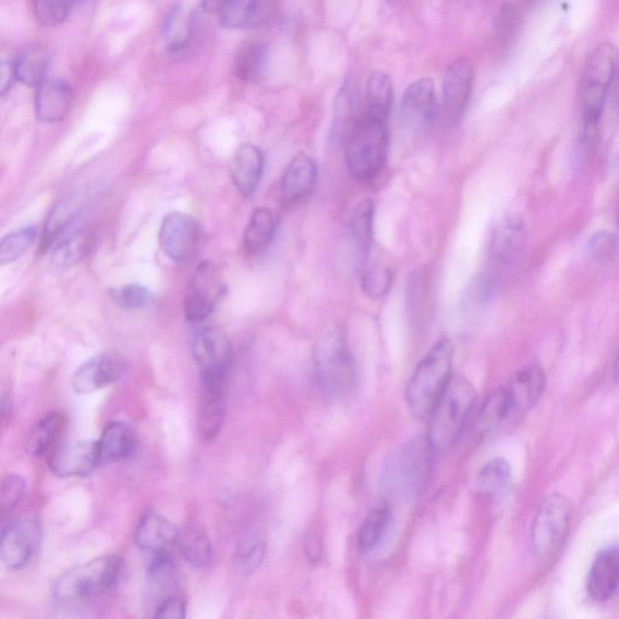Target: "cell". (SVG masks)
<instances>
[{"instance_id":"f35d334b","label":"cell","mask_w":619,"mask_h":619,"mask_svg":"<svg viewBox=\"0 0 619 619\" xmlns=\"http://www.w3.org/2000/svg\"><path fill=\"white\" fill-rule=\"evenodd\" d=\"M391 522L389 507L380 506L373 509L364 520L360 535H358V547L362 553L374 551L383 540Z\"/></svg>"},{"instance_id":"f6af8a7d","label":"cell","mask_w":619,"mask_h":619,"mask_svg":"<svg viewBox=\"0 0 619 619\" xmlns=\"http://www.w3.org/2000/svg\"><path fill=\"white\" fill-rule=\"evenodd\" d=\"M26 490V480L19 474L11 473L3 480L2 493H0V512L5 517L14 511L22 499Z\"/></svg>"},{"instance_id":"e0dca14e","label":"cell","mask_w":619,"mask_h":619,"mask_svg":"<svg viewBox=\"0 0 619 619\" xmlns=\"http://www.w3.org/2000/svg\"><path fill=\"white\" fill-rule=\"evenodd\" d=\"M471 61L459 59L451 63L443 79V109L451 123H459L466 112L473 86Z\"/></svg>"},{"instance_id":"d590c367","label":"cell","mask_w":619,"mask_h":619,"mask_svg":"<svg viewBox=\"0 0 619 619\" xmlns=\"http://www.w3.org/2000/svg\"><path fill=\"white\" fill-rule=\"evenodd\" d=\"M63 427H65V416L61 413L52 412L45 415L28 433L25 443L27 453L33 456L45 454L59 441Z\"/></svg>"},{"instance_id":"7a4b0ae2","label":"cell","mask_w":619,"mask_h":619,"mask_svg":"<svg viewBox=\"0 0 619 619\" xmlns=\"http://www.w3.org/2000/svg\"><path fill=\"white\" fill-rule=\"evenodd\" d=\"M455 346L450 339L439 340L416 367L407 387V403L416 418L427 419L445 387L453 378Z\"/></svg>"},{"instance_id":"60d3db41","label":"cell","mask_w":619,"mask_h":619,"mask_svg":"<svg viewBox=\"0 0 619 619\" xmlns=\"http://www.w3.org/2000/svg\"><path fill=\"white\" fill-rule=\"evenodd\" d=\"M82 0H32L33 15L40 25L56 27L65 22Z\"/></svg>"},{"instance_id":"ba28073f","label":"cell","mask_w":619,"mask_h":619,"mask_svg":"<svg viewBox=\"0 0 619 619\" xmlns=\"http://www.w3.org/2000/svg\"><path fill=\"white\" fill-rule=\"evenodd\" d=\"M571 517L568 497L554 493L543 500L531 528V548L537 559L549 560L558 554L568 538Z\"/></svg>"},{"instance_id":"d6a6232c","label":"cell","mask_w":619,"mask_h":619,"mask_svg":"<svg viewBox=\"0 0 619 619\" xmlns=\"http://www.w3.org/2000/svg\"><path fill=\"white\" fill-rule=\"evenodd\" d=\"M393 101L392 80L384 72H374L366 85V109L364 117L387 121Z\"/></svg>"},{"instance_id":"ab89813d","label":"cell","mask_w":619,"mask_h":619,"mask_svg":"<svg viewBox=\"0 0 619 619\" xmlns=\"http://www.w3.org/2000/svg\"><path fill=\"white\" fill-rule=\"evenodd\" d=\"M511 478L512 470L509 462L502 457H495L479 471L477 484L483 493L496 495L507 489Z\"/></svg>"},{"instance_id":"bcb514c9","label":"cell","mask_w":619,"mask_h":619,"mask_svg":"<svg viewBox=\"0 0 619 619\" xmlns=\"http://www.w3.org/2000/svg\"><path fill=\"white\" fill-rule=\"evenodd\" d=\"M617 237L609 231H600L590 237L586 245V256L593 262L609 260L617 250Z\"/></svg>"},{"instance_id":"f5cc1de1","label":"cell","mask_w":619,"mask_h":619,"mask_svg":"<svg viewBox=\"0 0 619 619\" xmlns=\"http://www.w3.org/2000/svg\"><path fill=\"white\" fill-rule=\"evenodd\" d=\"M617 107L619 111V65L617 68Z\"/></svg>"},{"instance_id":"83f0119b","label":"cell","mask_w":619,"mask_h":619,"mask_svg":"<svg viewBox=\"0 0 619 619\" xmlns=\"http://www.w3.org/2000/svg\"><path fill=\"white\" fill-rule=\"evenodd\" d=\"M136 432L124 421H113L104 430L98 444L101 465L127 459L136 449Z\"/></svg>"},{"instance_id":"8fae6325","label":"cell","mask_w":619,"mask_h":619,"mask_svg":"<svg viewBox=\"0 0 619 619\" xmlns=\"http://www.w3.org/2000/svg\"><path fill=\"white\" fill-rule=\"evenodd\" d=\"M229 373H201L198 428L202 438L213 441L222 430L227 408Z\"/></svg>"},{"instance_id":"8992f818","label":"cell","mask_w":619,"mask_h":619,"mask_svg":"<svg viewBox=\"0 0 619 619\" xmlns=\"http://www.w3.org/2000/svg\"><path fill=\"white\" fill-rule=\"evenodd\" d=\"M435 448L427 436L420 435L404 445L384 474V487L392 493L420 495L431 477Z\"/></svg>"},{"instance_id":"7402d4cb","label":"cell","mask_w":619,"mask_h":619,"mask_svg":"<svg viewBox=\"0 0 619 619\" xmlns=\"http://www.w3.org/2000/svg\"><path fill=\"white\" fill-rule=\"evenodd\" d=\"M264 170V155L254 144L246 143L236 150L231 161V179L241 195L252 196L256 193Z\"/></svg>"},{"instance_id":"c3c4849f","label":"cell","mask_w":619,"mask_h":619,"mask_svg":"<svg viewBox=\"0 0 619 619\" xmlns=\"http://www.w3.org/2000/svg\"><path fill=\"white\" fill-rule=\"evenodd\" d=\"M155 617L160 619H183L185 618V604L181 598L171 597L156 607Z\"/></svg>"},{"instance_id":"7bdbcfd3","label":"cell","mask_w":619,"mask_h":619,"mask_svg":"<svg viewBox=\"0 0 619 619\" xmlns=\"http://www.w3.org/2000/svg\"><path fill=\"white\" fill-rule=\"evenodd\" d=\"M38 236L36 227H26L5 236L0 244V264L15 262L28 251Z\"/></svg>"},{"instance_id":"277c9868","label":"cell","mask_w":619,"mask_h":619,"mask_svg":"<svg viewBox=\"0 0 619 619\" xmlns=\"http://www.w3.org/2000/svg\"><path fill=\"white\" fill-rule=\"evenodd\" d=\"M387 121L364 117L345 140L347 169L357 181L367 183L378 177L389 154Z\"/></svg>"},{"instance_id":"836d02e7","label":"cell","mask_w":619,"mask_h":619,"mask_svg":"<svg viewBox=\"0 0 619 619\" xmlns=\"http://www.w3.org/2000/svg\"><path fill=\"white\" fill-rule=\"evenodd\" d=\"M375 205L372 200L360 202L352 213L350 221V236L358 258L364 263L372 250L374 239Z\"/></svg>"},{"instance_id":"9a60e30c","label":"cell","mask_w":619,"mask_h":619,"mask_svg":"<svg viewBox=\"0 0 619 619\" xmlns=\"http://www.w3.org/2000/svg\"><path fill=\"white\" fill-rule=\"evenodd\" d=\"M438 104L435 84L430 78L416 80L409 86L401 103V120L413 131L428 129L437 118Z\"/></svg>"},{"instance_id":"5b68a950","label":"cell","mask_w":619,"mask_h":619,"mask_svg":"<svg viewBox=\"0 0 619 619\" xmlns=\"http://www.w3.org/2000/svg\"><path fill=\"white\" fill-rule=\"evenodd\" d=\"M619 54L615 45L603 43L589 55L580 82L583 127H599L607 92L617 73Z\"/></svg>"},{"instance_id":"74e56055","label":"cell","mask_w":619,"mask_h":619,"mask_svg":"<svg viewBox=\"0 0 619 619\" xmlns=\"http://www.w3.org/2000/svg\"><path fill=\"white\" fill-rule=\"evenodd\" d=\"M78 207L77 200L72 198L61 199L57 202L45 223L42 242H40L43 251L49 250L52 245L56 244L69 225L78 217Z\"/></svg>"},{"instance_id":"4dcf8cb0","label":"cell","mask_w":619,"mask_h":619,"mask_svg":"<svg viewBox=\"0 0 619 619\" xmlns=\"http://www.w3.org/2000/svg\"><path fill=\"white\" fill-rule=\"evenodd\" d=\"M183 558L194 568H205L212 559V543L206 530L198 524H189L179 530L177 543Z\"/></svg>"},{"instance_id":"9c48e42d","label":"cell","mask_w":619,"mask_h":619,"mask_svg":"<svg viewBox=\"0 0 619 619\" xmlns=\"http://www.w3.org/2000/svg\"><path fill=\"white\" fill-rule=\"evenodd\" d=\"M224 277L221 269L212 262H202L188 283L184 299V311L190 322L206 320L225 294Z\"/></svg>"},{"instance_id":"ffe728a7","label":"cell","mask_w":619,"mask_h":619,"mask_svg":"<svg viewBox=\"0 0 619 619\" xmlns=\"http://www.w3.org/2000/svg\"><path fill=\"white\" fill-rule=\"evenodd\" d=\"M619 588V546L599 552L590 566L587 578L589 597L598 603L613 598Z\"/></svg>"},{"instance_id":"4316f807","label":"cell","mask_w":619,"mask_h":619,"mask_svg":"<svg viewBox=\"0 0 619 619\" xmlns=\"http://www.w3.org/2000/svg\"><path fill=\"white\" fill-rule=\"evenodd\" d=\"M196 17L192 9L178 5L165 16L161 27L164 48L170 54H179L188 49L195 36Z\"/></svg>"},{"instance_id":"d6986e66","label":"cell","mask_w":619,"mask_h":619,"mask_svg":"<svg viewBox=\"0 0 619 619\" xmlns=\"http://www.w3.org/2000/svg\"><path fill=\"white\" fill-rule=\"evenodd\" d=\"M545 387L546 375L538 364L520 369L506 387L511 415L528 413L540 402Z\"/></svg>"},{"instance_id":"f546056e","label":"cell","mask_w":619,"mask_h":619,"mask_svg":"<svg viewBox=\"0 0 619 619\" xmlns=\"http://www.w3.org/2000/svg\"><path fill=\"white\" fill-rule=\"evenodd\" d=\"M270 52L268 46L260 42H247L237 50L234 59L236 78L244 83H257L264 77L268 68Z\"/></svg>"},{"instance_id":"816d5d0a","label":"cell","mask_w":619,"mask_h":619,"mask_svg":"<svg viewBox=\"0 0 619 619\" xmlns=\"http://www.w3.org/2000/svg\"><path fill=\"white\" fill-rule=\"evenodd\" d=\"M613 378L619 383V350L616 356L615 364H613Z\"/></svg>"},{"instance_id":"6da1fadb","label":"cell","mask_w":619,"mask_h":619,"mask_svg":"<svg viewBox=\"0 0 619 619\" xmlns=\"http://www.w3.org/2000/svg\"><path fill=\"white\" fill-rule=\"evenodd\" d=\"M318 385L328 397L344 399L357 387V367L343 328L328 329L318 339L314 351Z\"/></svg>"},{"instance_id":"3957f363","label":"cell","mask_w":619,"mask_h":619,"mask_svg":"<svg viewBox=\"0 0 619 619\" xmlns=\"http://www.w3.org/2000/svg\"><path fill=\"white\" fill-rule=\"evenodd\" d=\"M477 391L464 375H453L432 409L427 437L436 451L447 450L459 439L474 404Z\"/></svg>"},{"instance_id":"b9f144b4","label":"cell","mask_w":619,"mask_h":619,"mask_svg":"<svg viewBox=\"0 0 619 619\" xmlns=\"http://www.w3.org/2000/svg\"><path fill=\"white\" fill-rule=\"evenodd\" d=\"M109 298L120 309L136 311L152 304L154 295L147 287L138 285V283H130V285L111 289Z\"/></svg>"},{"instance_id":"484cf974","label":"cell","mask_w":619,"mask_h":619,"mask_svg":"<svg viewBox=\"0 0 619 619\" xmlns=\"http://www.w3.org/2000/svg\"><path fill=\"white\" fill-rule=\"evenodd\" d=\"M218 15L228 30L259 27L268 19L269 0H225Z\"/></svg>"},{"instance_id":"4fadbf2b","label":"cell","mask_w":619,"mask_h":619,"mask_svg":"<svg viewBox=\"0 0 619 619\" xmlns=\"http://www.w3.org/2000/svg\"><path fill=\"white\" fill-rule=\"evenodd\" d=\"M40 542V528L36 519L17 520L5 526L0 543V557L9 570L25 568L37 552Z\"/></svg>"},{"instance_id":"f907efd6","label":"cell","mask_w":619,"mask_h":619,"mask_svg":"<svg viewBox=\"0 0 619 619\" xmlns=\"http://www.w3.org/2000/svg\"><path fill=\"white\" fill-rule=\"evenodd\" d=\"M225 0H201L202 9L210 14H218Z\"/></svg>"},{"instance_id":"db71d44e","label":"cell","mask_w":619,"mask_h":619,"mask_svg":"<svg viewBox=\"0 0 619 619\" xmlns=\"http://www.w3.org/2000/svg\"><path fill=\"white\" fill-rule=\"evenodd\" d=\"M530 3H540L542 0H529Z\"/></svg>"},{"instance_id":"1f68e13d","label":"cell","mask_w":619,"mask_h":619,"mask_svg":"<svg viewBox=\"0 0 619 619\" xmlns=\"http://www.w3.org/2000/svg\"><path fill=\"white\" fill-rule=\"evenodd\" d=\"M92 236L89 230L75 229L56 241L51 254V264L56 269H68L79 264L89 253Z\"/></svg>"},{"instance_id":"681fc988","label":"cell","mask_w":619,"mask_h":619,"mask_svg":"<svg viewBox=\"0 0 619 619\" xmlns=\"http://www.w3.org/2000/svg\"><path fill=\"white\" fill-rule=\"evenodd\" d=\"M17 82L14 59L3 60L0 68V94L5 96Z\"/></svg>"},{"instance_id":"ee69618b","label":"cell","mask_w":619,"mask_h":619,"mask_svg":"<svg viewBox=\"0 0 619 619\" xmlns=\"http://www.w3.org/2000/svg\"><path fill=\"white\" fill-rule=\"evenodd\" d=\"M393 283V273L390 268L383 265L370 266L363 271L361 286L368 298L378 300L386 297Z\"/></svg>"},{"instance_id":"7c38bea8","label":"cell","mask_w":619,"mask_h":619,"mask_svg":"<svg viewBox=\"0 0 619 619\" xmlns=\"http://www.w3.org/2000/svg\"><path fill=\"white\" fill-rule=\"evenodd\" d=\"M201 227L187 213L167 214L161 224L159 241L161 250L176 263H187L198 252Z\"/></svg>"},{"instance_id":"8d00e7d4","label":"cell","mask_w":619,"mask_h":619,"mask_svg":"<svg viewBox=\"0 0 619 619\" xmlns=\"http://www.w3.org/2000/svg\"><path fill=\"white\" fill-rule=\"evenodd\" d=\"M276 218L269 208L260 207L252 213L244 233L246 251L256 254L265 250L273 241Z\"/></svg>"},{"instance_id":"ac0fdd59","label":"cell","mask_w":619,"mask_h":619,"mask_svg":"<svg viewBox=\"0 0 619 619\" xmlns=\"http://www.w3.org/2000/svg\"><path fill=\"white\" fill-rule=\"evenodd\" d=\"M193 355L201 373H229L233 349L221 329L206 328L194 339Z\"/></svg>"},{"instance_id":"44dd1931","label":"cell","mask_w":619,"mask_h":619,"mask_svg":"<svg viewBox=\"0 0 619 619\" xmlns=\"http://www.w3.org/2000/svg\"><path fill=\"white\" fill-rule=\"evenodd\" d=\"M73 91L61 79L48 78L37 86L36 112L43 123H59L71 112Z\"/></svg>"},{"instance_id":"2e32d148","label":"cell","mask_w":619,"mask_h":619,"mask_svg":"<svg viewBox=\"0 0 619 619\" xmlns=\"http://www.w3.org/2000/svg\"><path fill=\"white\" fill-rule=\"evenodd\" d=\"M124 358L114 352L98 355L80 366L72 376L73 390L80 395L106 389L125 372Z\"/></svg>"},{"instance_id":"cb8c5ba5","label":"cell","mask_w":619,"mask_h":619,"mask_svg":"<svg viewBox=\"0 0 619 619\" xmlns=\"http://www.w3.org/2000/svg\"><path fill=\"white\" fill-rule=\"evenodd\" d=\"M317 181V166L309 155L299 154L289 163L282 178L283 199L298 202L309 198Z\"/></svg>"},{"instance_id":"603a6c76","label":"cell","mask_w":619,"mask_h":619,"mask_svg":"<svg viewBox=\"0 0 619 619\" xmlns=\"http://www.w3.org/2000/svg\"><path fill=\"white\" fill-rule=\"evenodd\" d=\"M178 534L179 530L169 519L158 513H148L137 525L135 541L143 551L169 552L170 547L176 545Z\"/></svg>"},{"instance_id":"30bf717a","label":"cell","mask_w":619,"mask_h":619,"mask_svg":"<svg viewBox=\"0 0 619 619\" xmlns=\"http://www.w3.org/2000/svg\"><path fill=\"white\" fill-rule=\"evenodd\" d=\"M526 228L522 219L507 218L496 228L489 246V268L485 275L496 283L516 264L525 250Z\"/></svg>"},{"instance_id":"d4e9b609","label":"cell","mask_w":619,"mask_h":619,"mask_svg":"<svg viewBox=\"0 0 619 619\" xmlns=\"http://www.w3.org/2000/svg\"><path fill=\"white\" fill-rule=\"evenodd\" d=\"M178 582L177 565L170 552L156 553L147 572L148 595L154 601L155 609L165 600L175 597Z\"/></svg>"},{"instance_id":"5bb4252c","label":"cell","mask_w":619,"mask_h":619,"mask_svg":"<svg viewBox=\"0 0 619 619\" xmlns=\"http://www.w3.org/2000/svg\"><path fill=\"white\" fill-rule=\"evenodd\" d=\"M101 465L98 444L94 441H65L57 445L49 461L57 477H83Z\"/></svg>"},{"instance_id":"11a10c76","label":"cell","mask_w":619,"mask_h":619,"mask_svg":"<svg viewBox=\"0 0 619 619\" xmlns=\"http://www.w3.org/2000/svg\"><path fill=\"white\" fill-rule=\"evenodd\" d=\"M617 224H618V227H619V206H618V212H617Z\"/></svg>"},{"instance_id":"f1b7e54d","label":"cell","mask_w":619,"mask_h":619,"mask_svg":"<svg viewBox=\"0 0 619 619\" xmlns=\"http://www.w3.org/2000/svg\"><path fill=\"white\" fill-rule=\"evenodd\" d=\"M50 63L51 56L48 49L39 44L28 46L14 57L17 82L37 88L48 79Z\"/></svg>"},{"instance_id":"e575fe53","label":"cell","mask_w":619,"mask_h":619,"mask_svg":"<svg viewBox=\"0 0 619 619\" xmlns=\"http://www.w3.org/2000/svg\"><path fill=\"white\" fill-rule=\"evenodd\" d=\"M511 415L506 389L491 392L478 409L473 421V432L476 437L487 436L501 422Z\"/></svg>"},{"instance_id":"7dc6e473","label":"cell","mask_w":619,"mask_h":619,"mask_svg":"<svg viewBox=\"0 0 619 619\" xmlns=\"http://www.w3.org/2000/svg\"><path fill=\"white\" fill-rule=\"evenodd\" d=\"M264 554V543L258 541L241 549L239 554H237V564H239L242 571L252 572L262 564Z\"/></svg>"},{"instance_id":"52a82bcc","label":"cell","mask_w":619,"mask_h":619,"mask_svg":"<svg viewBox=\"0 0 619 619\" xmlns=\"http://www.w3.org/2000/svg\"><path fill=\"white\" fill-rule=\"evenodd\" d=\"M121 564L123 563L118 555L109 554L75 566L59 577L52 593L57 600L62 601L98 597L115 586Z\"/></svg>"}]
</instances>
